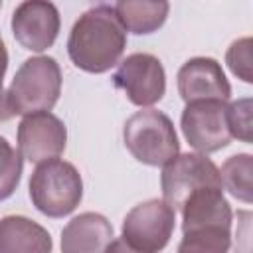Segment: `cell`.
<instances>
[{
	"label": "cell",
	"instance_id": "obj_1",
	"mask_svg": "<svg viewBox=\"0 0 253 253\" xmlns=\"http://www.w3.org/2000/svg\"><path fill=\"white\" fill-rule=\"evenodd\" d=\"M126 47V30L115 10L99 4L83 12L67 38V55L87 73H105L115 67Z\"/></svg>",
	"mask_w": 253,
	"mask_h": 253
},
{
	"label": "cell",
	"instance_id": "obj_2",
	"mask_svg": "<svg viewBox=\"0 0 253 253\" xmlns=\"http://www.w3.org/2000/svg\"><path fill=\"white\" fill-rule=\"evenodd\" d=\"M180 253H225L231 247V206L221 186H202L182 204Z\"/></svg>",
	"mask_w": 253,
	"mask_h": 253
},
{
	"label": "cell",
	"instance_id": "obj_3",
	"mask_svg": "<svg viewBox=\"0 0 253 253\" xmlns=\"http://www.w3.org/2000/svg\"><path fill=\"white\" fill-rule=\"evenodd\" d=\"M83 198V180L79 170L59 158L40 162L30 178V200L34 208L47 217L69 215Z\"/></svg>",
	"mask_w": 253,
	"mask_h": 253
},
{
	"label": "cell",
	"instance_id": "obj_4",
	"mask_svg": "<svg viewBox=\"0 0 253 253\" xmlns=\"http://www.w3.org/2000/svg\"><path fill=\"white\" fill-rule=\"evenodd\" d=\"M123 140L126 150L146 166H164L180 152L174 123L156 109L130 115L123 126Z\"/></svg>",
	"mask_w": 253,
	"mask_h": 253
},
{
	"label": "cell",
	"instance_id": "obj_5",
	"mask_svg": "<svg viewBox=\"0 0 253 253\" xmlns=\"http://www.w3.org/2000/svg\"><path fill=\"white\" fill-rule=\"evenodd\" d=\"M61 69L53 57L36 55L26 59L8 87L14 115L51 111L61 95Z\"/></svg>",
	"mask_w": 253,
	"mask_h": 253
},
{
	"label": "cell",
	"instance_id": "obj_6",
	"mask_svg": "<svg viewBox=\"0 0 253 253\" xmlns=\"http://www.w3.org/2000/svg\"><path fill=\"white\" fill-rule=\"evenodd\" d=\"M176 227V210L158 198L134 206L123 219L121 241L126 251H162Z\"/></svg>",
	"mask_w": 253,
	"mask_h": 253
},
{
	"label": "cell",
	"instance_id": "obj_7",
	"mask_svg": "<svg viewBox=\"0 0 253 253\" xmlns=\"http://www.w3.org/2000/svg\"><path fill=\"white\" fill-rule=\"evenodd\" d=\"M202 186H221L219 168L204 152L176 154L162 166L160 188L162 200L174 210H180L186 198ZM223 188V186H221Z\"/></svg>",
	"mask_w": 253,
	"mask_h": 253
},
{
	"label": "cell",
	"instance_id": "obj_8",
	"mask_svg": "<svg viewBox=\"0 0 253 253\" xmlns=\"http://www.w3.org/2000/svg\"><path fill=\"white\" fill-rule=\"evenodd\" d=\"M113 83L136 107H152L166 93V71L152 53H130L119 61Z\"/></svg>",
	"mask_w": 253,
	"mask_h": 253
},
{
	"label": "cell",
	"instance_id": "obj_9",
	"mask_svg": "<svg viewBox=\"0 0 253 253\" xmlns=\"http://www.w3.org/2000/svg\"><path fill=\"white\" fill-rule=\"evenodd\" d=\"M225 109L227 103L219 99H200L186 103V109L180 117V126L192 148L210 154L225 148L231 142Z\"/></svg>",
	"mask_w": 253,
	"mask_h": 253
},
{
	"label": "cell",
	"instance_id": "obj_10",
	"mask_svg": "<svg viewBox=\"0 0 253 253\" xmlns=\"http://www.w3.org/2000/svg\"><path fill=\"white\" fill-rule=\"evenodd\" d=\"M67 144V128L59 117L49 111H36L24 115L18 125V150L34 162H45L57 158Z\"/></svg>",
	"mask_w": 253,
	"mask_h": 253
},
{
	"label": "cell",
	"instance_id": "obj_11",
	"mask_svg": "<svg viewBox=\"0 0 253 253\" xmlns=\"http://www.w3.org/2000/svg\"><path fill=\"white\" fill-rule=\"evenodd\" d=\"M12 34L30 51H45L59 36L61 18L51 0H24L12 14Z\"/></svg>",
	"mask_w": 253,
	"mask_h": 253
},
{
	"label": "cell",
	"instance_id": "obj_12",
	"mask_svg": "<svg viewBox=\"0 0 253 253\" xmlns=\"http://www.w3.org/2000/svg\"><path fill=\"white\" fill-rule=\"evenodd\" d=\"M178 93L184 103L200 99L227 101L231 85L225 79L221 63L213 57H192L178 69Z\"/></svg>",
	"mask_w": 253,
	"mask_h": 253
},
{
	"label": "cell",
	"instance_id": "obj_13",
	"mask_svg": "<svg viewBox=\"0 0 253 253\" xmlns=\"http://www.w3.org/2000/svg\"><path fill=\"white\" fill-rule=\"evenodd\" d=\"M115 233L111 221L97 211L75 215L61 231L63 253H101L113 243Z\"/></svg>",
	"mask_w": 253,
	"mask_h": 253
},
{
	"label": "cell",
	"instance_id": "obj_14",
	"mask_svg": "<svg viewBox=\"0 0 253 253\" xmlns=\"http://www.w3.org/2000/svg\"><path fill=\"white\" fill-rule=\"evenodd\" d=\"M53 241L49 231L26 215L0 219V253H49Z\"/></svg>",
	"mask_w": 253,
	"mask_h": 253
},
{
	"label": "cell",
	"instance_id": "obj_15",
	"mask_svg": "<svg viewBox=\"0 0 253 253\" xmlns=\"http://www.w3.org/2000/svg\"><path fill=\"white\" fill-rule=\"evenodd\" d=\"M115 14L123 28L136 36L154 34L168 18V0H117Z\"/></svg>",
	"mask_w": 253,
	"mask_h": 253
},
{
	"label": "cell",
	"instance_id": "obj_16",
	"mask_svg": "<svg viewBox=\"0 0 253 253\" xmlns=\"http://www.w3.org/2000/svg\"><path fill=\"white\" fill-rule=\"evenodd\" d=\"M251 176H253V156L247 152H239L229 156L219 170L221 186L239 202L251 204L253 202V186H251Z\"/></svg>",
	"mask_w": 253,
	"mask_h": 253
},
{
	"label": "cell",
	"instance_id": "obj_17",
	"mask_svg": "<svg viewBox=\"0 0 253 253\" xmlns=\"http://www.w3.org/2000/svg\"><path fill=\"white\" fill-rule=\"evenodd\" d=\"M24 156L4 136H0V202L8 200L22 178Z\"/></svg>",
	"mask_w": 253,
	"mask_h": 253
},
{
	"label": "cell",
	"instance_id": "obj_18",
	"mask_svg": "<svg viewBox=\"0 0 253 253\" xmlns=\"http://www.w3.org/2000/svg\"><path fill=\"white\" fill-rule=\"evenodd\" d=\"M227 117V128L231 138H237L241 142L251 144L253 140V121H251V99L243 97L227 105L225 109Z\"/></svg>",
	"mask_w": 253,
	"mask_h": 253
},
{
	"label": "cell",
	"instance_id": "obj_19",
	"mask_svg": "<svg viewBox=\"0 0 253 253\" xmlns=\"http://www.w3.org/2000/svg\"><path fill=\"white\" fill-rule=\"evenodd\" d=\"M251 38H239L235 40L227 51H225V63L229 67V71L239 77L241 81L245 83H253V71H251V65H253V59H251Z\"/></svg>",
	"mask_w": 253,
	"mask_h": 253
},
{
	"label": "cell",
	"instance_id": "obj_20",
	"mask_svg": "<svg viewBox=\"0 0 253 253\" xmlns=\"http://www.w3.org/2000/svg\"><path fill=\"white\" fill-rule=\"evenodd\" d=\"M14 117V109L8 99V91L0 85V121H10Z\"/></svg>",
	"mask_w": 253,
	"mask_h": 253
},
{
	"label": "cell",
	"instance_id": "obj_21",
	"mask_svg": "<svg viewBox=\"0 0 253 253\" xmlns=\"http://www.w3.org/2000/svg\"><path fill=\"white\" fill-rule=\"evenodd\" d=\"M6 69H8V51H6L4 40L0 36V85H2V79L6 75Z\"/></svg>",
	"mask_w": 253,
	"mask_h": 253
},
{
	"label": "cell",
	"instance_id": "obj_22",
	"mask_svg": "<svg viewBox=\"0 0 253 253\" xmlns=\"http://www.w3.org/2000/svg\"><path fill=\"white\" fill-rule=\"evenodd\" d=\"M0 6H2V0H0Z\"/></svg>",
	"mask_w": 253,
	"mask_h": 253
}]
</instances>
